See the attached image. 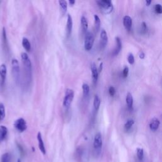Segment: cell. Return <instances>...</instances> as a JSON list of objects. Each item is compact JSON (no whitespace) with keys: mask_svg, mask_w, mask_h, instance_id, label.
I'll return each instance as SVG.
<instances>
[{"mask_svg":"<svg viewBox=\"0 0 162 162\" xmlns=\"http://www.w3.org/2000/svg\"><path fill=\"white\" fill-rule=\"evenodd\" d=\"M96 3L101 10L106 14H109L114 10L113 4L109 0H101V1H97Z\"/></svg>","mask_w":162,"mask_h":162,"instance_id":"1","label":"cell"},{"mask_svg":"<svg viewBox=\"0 0 162 162\" xmlns=\"http://www.w3.org/2000/svg\"><path fill=\"white\" fill-rule=\"evenodd\" d=\"M74 98V91L72 89L70 88H67L65 91V97L64 99V102H63V105L65 108H69L71 105L72 103Z\"/></svg>","mask_w":162,"mask_h":162,"instance_id":"2","label":"cell"},{"mask_svg":"<svg viewBox=\"0 0 162 162\" xmlns=\"http://www.w3.org/2000/svg\"><path fill=\"white\" fill-rule=\"evenodd\" d=\"M94 42V38L92 33L88 32L85 34L84 39V48L85 50L89 51L92 49Z\"/></svg>","mask_w":162,"mask_h":162,"instance_id":"3","label":"cell"},{"mask_svg":"<svg viewBox=\"0 0 162 162\" xmlns=\"http://www.w3.org/2000/svg\"><path fill=\"white\" fill-rule=\"evenodd\" d=\"M12 74L15 80L18 82L20 79V66L19 63L15 58H13L12 60Z\"/></svg>","mask_w":162,"mask_h":162,"instance_id":"4","label":"cell"},{"mask_svg":"<svg viewBox=\"0 0 162 162\" xmlns=\"http://www.w3.org/2000/svg\"><path fill=\"white\" fill-rule=\"evenodd\" d=\"M14 127L15 128L20 132H24L27 128L26 121L23 118H19L15 121L14 122Z\"/></svg>","mask_w":162,"mask_h":162,"instance_id":"5","label":"cell"},{"mask_svg":"<svg viewBox=\"0 0 162 162\" xmlns=\"http://www.w3.org/2000/svg\"><path fill=\"white\" fill-rule=\"evenodd\" d=\"M21 58L22 62H23V64L26 69L27 71L31 72L32 70V64H31V61L30 58L27 55V53L23 52L21 53Z\"/></svg>","mask_w":162,"mask_h":162,"instance_id":"6","label":"cell"},{"mask_svg":"<svg viewBox=\"0 0 162 162\" xmlns=\"http://www.w3.org/2000/svg\"><path fill=\"white\" fill-rule=\"evenodd\" d=\"M103 145L102 136L100 132H98L95 136H94V142H93V147L96 151H100Z\"/></svg>","mask_w":162,"mask_h":162,"instance_id":"7","label":"cell"},{"mask_svg":"<svg viewBox=\"0 0 162 162\" xmlns=\"http://www.w3.org/2000/svg\"><path fill=\"white\" fill-rule=\"evenodd\" d=\"M73 28V20L70 14L67 15V36H70Z\"/></svg>","mask_w":162,"mask_h":162,"instance_id":"8","label":"cell"},{"mask_svg":"<svg viewBox=\"0 0 162 162\" xmlns=\"http://www.w3.org/2000/svg\"><path fill=\"white\" fill-rule=\"evenodd\" d=\"M123 24L125 29L127 31H130L131 30L132 25V20L131 17L128 15L125 16L123 19Z\"/></svg>","mask_w":162,"mask_h":162,"instance_id":"9","label":"cell"},{"mask_svg":"<svg viewBox=\"0 0 162 162\" xmlns=\"http://www.w3.org/2000/svg\"><path fill=\"white\" fill-rule=\"evenodd\" d=\"M91 74H92V77L93 82L94 84H96L97 80L98 79V76H99V72L96 67V64L94 63H92L91 65Z\"/></svg>","mask_w":162,"mask_h":162,"instance_id":"10","label":"cell"},{"mask_svg":"<svg viewBox=\"0 0 162 162\" xmlns=\"http://www.w3.org/2000/svg\"><path fill=\"white\" fill-rule=\"evenodd\" d=\"M37 139L38 141L39 150L41 151V153L43 155H45L46 154V148H45L44 143L43 140L42 135H41V132H38V134L37 135Z\"/></svg>","mask_w":162,"mask_h":162,"instance_id":"11","label":"cell"},{"mask_svg":"<svg viewBox=\"0 0 162 162\" xmlns=\"http://www.w3.org/2000/svg\"><path fill=\"white\" fill-rule=\"evenodd\" d=\"M160 122L159 120L156 118V117H154L153 118L150 122V129L152 130V131H156V130H158L159 126H160Z\"/></svg>","mask_w":162,"mask_h":162,"instance_id":"12","label":"cell"},{"mask_svg":"<svg viewBox=\"0 0 162 162\" xmlns=\"http://www.w3.org/2000/svg\"><path fill=\"white\" fill-rule=\"evenodd\" d=\"M100 38H101V46L103 48H105L108 43V35L106 30L105 29H102L100 34Z\"/></svg>","mask_w":162,"mask_h":162,"instance_id":"13","label":"cell"},{"mask_svg":"<svg viewBox=\"0 0 162 162\" xmlns=\"http://www.w3.org/2000/svg\"><path fill=\"white\" fill-rule=\"evenodd\" d=\"M115 41H116V48L114 49V55H117L120 52L122 48V41L119 37L115 38Z\"/></svg>","mask_w":162,"mask_h":162,"instance_id":"14","label":"cell"},{"mask_svg":"<svg viewBox=\"0 0 162 162\" xmlns=\"http://www.w3.org/2000/svg\"><path fill=\"white\" fill-rule=\"evenodd\" d=\"M7 67L4 64L0 65V77L1 79V85H3L5 81L7 76Z\"/></svg>","mask_w":162,"mask_h":162,"instance_id":"15","label":"cell"},{"mask_svg":"<svg viewBox=\"0 0 162 162\" xmlns=\"http://www.w3.org/2000/svg\"><path fill=\"white\" fill-rule=\"evenodd\" d=\"M80 24H81V27H82V31L84 33H86L88 32V22L86 17L84 15L81 17Z\"/></svg>","mask_w":162,"mask_h":162,"instance_id":"16","label":"cell"},{"mask_svg":"<svg viewBox=\"0 0 162 162\" xmlns=\"http://www.w3.org/2000/svg\"><path fill=\"white\" fill-rule=\"evenodd\" d=\"M8 134V129L4 125L0 126V142L3 141L7 137Z\"/></svg>","mask_w":162,"mask_h":162,"instance_id":"17","label":"cell"},{"mask_svg":"<svg viewBox=\"0 0 162 162\" xmlns=\"http://www.w3.org/2000/svg\"><path fill=\"white\" fill-rule=\"evenodd\" d=\"M126 103H127V106L129 109H131L133 106V102H134V100H133V97L131 93H128L127 96H126Z\"/></svg>","mask_w":162,"mask_h":162,"instance_id":"18","label":"cell"},{"mask_svg":"<svg viewBox=\"0 0 162 162\" xmlns=\"http://www.w3.org/2000/svg\"><path fill=\"white\" fill-rule=\"evenodd\" d=\"M22 46H23V47L27 51H30L31 49V44L29 40L27 38H23V39L22 40Z\"/></svg>","mask_w":162,"mask_h":162,"instance_id":"19","label":"cell"},{"mask_svg":"<svg viewBox=\"0 0 162 162\" xmlns=\"http://www.w3.org/2000/svg\"><path fill=\"white\" fill-rule=\"evenodd\" d=\"M100 104H101L100 98L97 95V94H96V95L94 96V101H93V106L94 108V110H95L96 111H98L99 108H100Z\"/></svg>","mask_w":162,"mask_h":162,"instance_id":"20","label":"cell"},{"mask_svg":"<svg viewBox=\"0 0 162 162\" xmlns=\"http://www.w3.org/2000/svg\"><path fill=\"white\" fill-rule=\"evenodd\" d=\"M58 3H59L60 4L62 13H64V14H65L67 10V7H68V5H67V4H67V2L65 1V0H60V1H58Z\"/></svg>","mask_w":162,"mask_h":162,"instance_id":"21","label":"cell"},{"mask_svg":"<svg viewBox=\"0 0 162 162\" xmlns=\"http://www.w3.org/2000/svg\"><path fill=\"white\" fill-rule=\"evenodd\" d=\"M94 25H95V29L96 31H99V30L100 29V27H101V20L100 17L98 15H94Z\"/></svg>","mask_w":162,"mask_h":162,"instance_id":"22","label":"cell"},{"mask_svg":"<svg viewBox=\"0 0 162 162\" xmlns=\"http://www.w3.org/2000/svg\"><path fill=\"white\" fill-rule=\"evenodd\" d=\"M82 89L83 91V95L85 97L88 96L90 91V88L89 86V85L86 83H84L82 85Z\"/></svg>","mask_w":162,"mask_h":162,"instance_id":"23","label":"cell"},{"mask_svg":"<svg viewBox=\"0 0 162 162\" xmlns=\"http://www.w3.org/2000/svg\"><path fill=\"white\" fill-rule=\"evenodd\" d=\"M5 117V108L3 103H0V121Z\"/></svg>","mask_w":162,"mask_h":162,"instance_id":"24","label":"cell"},{"mask_svg":"<svg viewBox=\"0 0 162 162\" xmlns=\"http://www.w3.org/2000/svg\"><path fill=\"white\" fill-rule=\"evenodd\" d=\"M136 153L138 159L140 161H142L144 158V150L142 148H137L136 149Z\"/></svg>","mask_w":162,"mask_h":162,"instance_id":"25","label":"cell"},{"mask_svg":"<svg viewBox=\"0 0 162 162\" xmlns=\"http://www.w3.org/2000/svg\"><path fill=\"white\" fill-rule=\"evenodd\" d=\"M134 124V121L132 119H129L127 121V122L124 125V128L125 129V130H129L131 127L133 126V125Z\"/></svg>","mask_w":162,"mask_h":162,"instance_id":"26","label":"cell"},{"mask_svg":"<svg viewBox=\"0 0 162 162\" xmlns=\"http://www.w3.org/2000/svg\"><path fill=\"white\" fill-rule=\"evenodd\" d=\"M1 162H11V156L8 153H4L1 156Z\"/></svg>","mask_w":162,"mask_h":162,"instance_id":"27","label":"cell"},{"mask_svg":"<svg viewBox=\"0 0 162 162\" xmlns=\"http://www.w3.org/2000/svg\"><path fill=\"white\" fill-rule=\"evenodd\" d=\"M127 60L128 62L130 65H133L135 62V58L132 53H129L127 56Z\"/></svg>","mask_w":162,"mask_h":162,"instance_id":"28","label":"cell"},{"mask_svg":"<svg viewBox=\"0 0 162 162\" xmlns=\"http://www.w3.org/2000/svg\"><path fill=\"white\" fill-rule=\"evenodd\" d=\"M155 10L156 13L161 14L162 13V6L160 4H156L155 7Z\"/></svg>","mask_w":162,"mask_h":162,"instance_id":"29","label":"cell"},{"mask_svg":"<svg viewBox=\"0 0 162 162\" xmlns=\"http://www.w3.org/2000/svg\"><path fill=\"white\" fill-rule=\"evenodd\" d=\"M129 69L128 67H125V68L123 70V72H122V75H123V77L124 78H126L128 76V74H129Z\"/></svg>","mask_w":162,"mask_h":162,"instance_id":"30","label":"cell"},{"mask_svg":"<svg viewBox=\"0 0 162 162\" xmlns=\"http://www.w3.org/2000/svg\"><path fill=\"white\" fill-rule=\"evenodd\" d=\"M108 91H109V94H110V95L111 96H114L115 93H116V90L115 89L114 87L113 86H110L109 88V89H108Z\"/></svg>","mask_w":162,"mask_h":162,"instance_id":"31","label":"cell"},{"mask_svg":"<svg viewBox=\"0 0 162 162\" xmlns=\"http://www.w3.org/2000/svg\"><path fill=\"white\" fill-rule=\"evenodd\" d=\"M141 30L143 33H146L148 30L147 25L145 22H142V24H141Z\"/></svg>","mask_w":162,"mask_h":162,"instance_id":"32","label":"cell"},{"mask_svg":"<svg viewBox=\"0 0 162 162\" xmlns=\"http://www.w3.org/2000/svg\"><path fill=\"white\" fill-rule=\"evenodd\" d=\"M2 35H3V40L4 43H6V42H7V38L6 30H5V28H4V27H3V29Z\"/></svg>","mask_w":162,"mask_h":162,"instance_id":"33","label":"cell"},{"mask_svg":"<svg viewBox=\"0 0 162 162\" xmlns=\"http://www.w3.org/2000/svg\"><path fill=\"white\" fill-rule=\"evenodd\" d=\"M139 58H141V59H144V58H145V54L143 51H141L140 53H139Z\"/></svg>","mask_w":162,"mask_h":162,"instance_id":"34","label":"cell"},{"mask_svg":"<svg viewBox=\"0 0 162 162\" xmlns=\"http://www.w3.org/2000/svg\"><path fill=\"white\" fill-rule=\"evenodd\" d=\"M103 64L101 62L100 65V67H99V69H98V72H101L102 71V69H103Z\"/></svg>","mask_w":162,"mask_h":162,"instance_id":"35","label":"cell"},{"mask_svg":"<svg viewBox=\"0 0 162 162\" xmlns=\"http://www.w3.org/2000/svg\"><path fill=\"white\" fill-rule=\"evenodd\" d=\"M75 3V0H70V1H69V3L70 4V5H74Z\"/></svg>","mask_w":162,"mask_h":162,"instance_id":"36","label":"cell"},{"mask_svg":"<svg viewBox=\"0 0 162 162\" xmlns=\"http://www.w3.org/2000/svg\"><path fill=\"white\" fill-rule=\"evenodd\" d=\"M152 1H151V0H148V1H146V5L147 6H150V4L151 3Z\"/></svg>","mask_w":162,"mask_h":162,"instance_id":"37","label":"cell"},{"mask_svg":"<svg viewBox=\"0 0 162 162\" xmlns=\"http://www.w3.org/2000/svg\"><path fill=\"white\" fill-rule=\"evenodd\" d=\"M17 162H21V160H20V159H19V160H17Z\"/></svg>","mask_w":162,"mask_h":162,"instance_id":"38","label":"cell"},{"mask_svg":"<svg viewBox=\"0 0 162 162\" xmlns=\"http://www.w3.org/2000/svg\"><path fill=\"white\" fill-rule=\"evenodd\" d=\"M161 118H162V115H161Z\"/></svg>","mask_w":162,"mask_h":162,"instance_id":"39","label":"cell"}]
</instances>
